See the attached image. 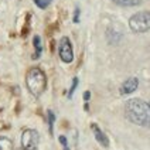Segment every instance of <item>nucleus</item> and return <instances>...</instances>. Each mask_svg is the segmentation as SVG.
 Segmentation results:
<instances>
[{"instance_id": "39448f33", "label": "nucleus", "mask_w": 150, "mask_h": 150, "mask_svg": "<svg viewBox=\"0 0 150 150\" xmlns=\"http://www.w3.org/2000/svg\"><path fill=\"white\" fill-rule=\"evenodd\" d=\"M58 55L62 62H65V64L72 62V59H74V51H72V44H71L68 37H62V38L59 40Z\"/></svg>"}, {"instance_id": "a211bd4d", "label": "nucleus", "mask_w": 150, "mask_h": 150, "mask_svg": "<svg viewBox=\"0 0 150 150\" xmlns=\"http://www.w3.org/2000/svg\"><path fill=\"white\" fill-rule=\"evenodd\" d=\"M149 106H150V102H149Z\"/></svg>"}, {"instance_id": "9b49d317", "label": "nucleus", "mask_w": 150, "mask_h": 150, "mask_svg": "<svg viewBox=\"0 0 150 150\" xmlns=\"http://www.w3.org/2000/svg\"><path fill=\"white\" fill-rule=\"evenodd\" d=\"M54 122H55V115L52 110H48V129H50V134L54 132Z\"/></svg>"}, {"instance_id": "4468645a", "label": "nucleus", "mask_w": 150, "mask_h": 150, "mask_svg": "<svg viewBox=\"0 0 150 150\" xmlns=\"http://www.w3.org/2000/svg\"><path fill=\"white\" fill-rule=\"evenodd\" d=\"M58 139H59V143L62 144V147H64V150H69V147H68V142H67V137L61 134V136H59Z\"/></svg>"}, {"instance_id": "2eb2a0df", "label": "nucleus", "mask_w": 150, "mask_h": 150, "mask_svg": "<svg viewBox=\"0 0 150 150\" xmlns=\"http://www.w3.org/2000/svg\"><path fill=\"white\" fill-rule=\"evenodd\" d=\"M74 21L78 23L79 21V8H75V16H74Z\"/></svg>"}, {"instance_id": "423d86ee", "label": "nucleus", "mask_w": 150, "mask_h": 150, "mask_svg": "<svg viewBox=\"0 0 150 150\" xmlns=\"http://www.w3.org/2000/svg\"><path fill=\"white\" fill-rule=\"evenodd\" d=\"M137 86H139V79L137 78H129V79H126L125 82L120 85V95H129V93H132L137 89Z\"/></svg>"}, {"instance_id": "1a4fd4ad", "label": "nucleus", "mask_w": 150, "mask_h": 150, "mask_svg": "<svg viewBox=\"0 0 150 150\" xmlns=\"http://www.w3.org/2000/svg\"><path fill=\"white\" fill-rule=\"evenodd\" d=\"M0 150H14L13 142L6 136H0Z\"/></svg>"}, {"instance_id": "f03ea898", "label": "nucleus", "mask_w": 150, "mask_h": 150, "mask_svg": "<svg viewBox=\"0 0 150 150\" xmlns=\"http://www.w3.org/2000/svg\"><path fill=\"white\" fill-rule=\"evenodd\" d=\"M25 86L33 96L38 98L44 93L47 88V76L40 68H31L25 75Z\"/></svg>"}, {"instance_id": "dca6fc26", "label": "nucleus", "mask_w": 150, "mask_h": 150, "mask_svg": "<svg viewBox=\"0 0 150 150\" xmlns=\"http://www.w3.org/2000/svg\"><path fill=\"white\" fill-rule=\"evenodd\" d=\"M89 98H91V92H88V91H86L85 93H83V99H85V100H88Z\"/></svg>"}, {"instance_id": "9d476101", "label": "nucleus", "mask_w": 150, "mask_h": 150, "mask_svg": "<svg viewBox=\"0 0 150 150\" xmlns=\"http://www.w3.org/2000/svg\"><path fill=\"white\" fill-rule=\"evenodd\" d=\"M113 3H116L119 6L130 7V6H137L140 3V0H113Z\"/></svg>"}, {"instance_id": "f3484780", "label": "nucleus", "mask_w": 150, "mask_h": 150, "mask_svg": "<svg viewBox=\"0 0 150 150\" xmlns=\"http://www.w3.org/2000/svg\"><path fill=\"white\" fill-rule=\"evenodd\" d=\"M17 150H24V149H23V147H21V149H17Z\"/></svg>"}, {"instance_id": "0eeeda50", "label": "nucleus", "mask_w": 150, "mask_h": 150, "mask_svg": "<svg viewBox=\"0 0 150 150\" xmlns=\"http://www.w3.org/2000/svg\"><path fill=\"white\" fill-rule=\"evenodd\" d=\"M91 127H92V132H93V134H95V139H96V142L99 143V144H102L103 147H109V139H108V136H106V134L100 130L99 126L95 125V123H92Z\"/></svg>"}, {"instance_id": "ddd939ff", "label": "nucleus", "mask_w": 150, "mask_h": 150, "mask_svg": "<svg viewBox=\"0 0 150 150\" xmlns=\"http://www.w3.org/2000/svg\"><path fill=\"white\" fill-rule=\"evenodd\" d=\"M51 1H52V0H34V3H35L40 8H45Z\"/></svg>"}, {"instance_id": "6e6552de", "label": "nucleus", "mask_w": 150, "mask_h": 150, "mask_svg": "<svg viewBox=\"0 0 150 150\" xmlns=\"http://www.w3.org/2000/svg\"><path fill=\"white\" fill-rule=\"evenodd\" d=\"M33 44H34V48H35V52L33 55V59H37L41 57V52H42V44H41V38L40 35H34L33 38Z\"/></svg>"}, {"instance_id": "20e7f679", "label": "nucleus", "mask_w": 150, "mask_h": 150, "mask_svg": "<svg viewBox=\"0 0 150 150\" xmlns=\"http://www.w3.org/2000/svg\"><path fill=\"white\" fill-rule=\"evenodd\" d=\"M40 134L34 129H25L21 133V147L24 150H38Z\"/></svg>"}, {"instance_id": "f8f14e48", "label": "nucleus", "mask_w": 150, "mask_h": 150, "mask_svg": "<svg viewBox=\"0 0 150 150\" xmlns=\"http://www.w3.org/2000/svg\"><path fill=\"white\" fill-rule=\"evenodd\" d=\"M76 86H78V78L75 76L74 79H72V85H71V88H69V92H68V98H72V95H74Z\"/></svg>"}, {"instance_id": "7ed1b4c3", "label": "nucleus", "mask_w": 150, "mask_h": 150, "mask_svg": "<svg viewBox=\"0 0 150 150\" xmlns=\"http://www.w3.org/2000/svg\"><path fill=\"white\" fill-rule=\"evenodd\" d=\"M129 27L133 33H146L150 30V11H139L129 18Z\"/></svg>"}, {"instance_id": "f257e3e1", "label": "nucleus", "mask_w": 150, "mask_h": 150, "mask_svg": "<svg viewBox=\"0 0 150 150\" xmlns=\"http://www.w3.org/2000/svg\"><path fill=\"white\" fill-rule=\"evenodd\" d=\"M125 115L134 125L150 127V106L143 99L133 98L127 100L125 103Z\"/></svg>"}]
</instances>
